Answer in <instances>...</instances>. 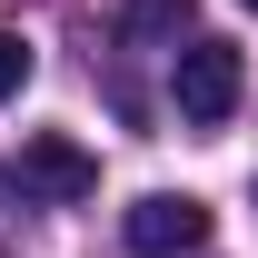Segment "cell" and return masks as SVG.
<instances>
[{"instance_id":"obj_3","label":"cell","mask_w":258,"mask_h":258,"mask_svg":"<svg viewBox=\"0 0 258 258\" xmlns=\"http://www.w3.org/2000/svg\"><path fill=\"white\" fill-rule=\"evenodd\" d=\"M20 189H40V199H60V209H80V199L99 189V159L70 139V129H40L30 149H20Z\"/></svg>"},{"instance_id":"obj_6","label":"cell","mask_w":258,"mask_h":258,"mask_svg":"<svg viewBox=\"0 0 258 258\" xmlns=\"http://www.w3.org/2000/svg\"><path fill=\"white\" fill-rule=\"evenodd\" d=\"M10 199H20V189H10V169H0V209H10Z\"/></svg>"},{"instance_id":"obj_2","label":"cell","mask_w":258,"mask_h":258,"mask_svg":"<svg viewBox=\"0 0 258 258\" xmlns=\"http://www.w3.org/2000/svg\"><path fill=\"white\" fill-rule=\"evenodd\" d=\"M129 248H139V258H189V248H209V209H199L189 189H149L139 209H129Z\"/></svg>"},{"instance_id":"obj_5","label":"cell","mask_w":258,"mask_h":258,"mask_svg":"<svg viewBox=\"0 0 258 258\" xmlns=\"http://www.w3.org/2000/svg\"><path fill=\"white\" fill-rule=\"evenodd\" d=\"M20 90H30V40L0 30V99H20Z\"/></svg>"},{"instance_id":"obj_7","label":"cell","mask_w":258,"mask_h":258,"mask_svg":"<svg viewBox=\"0 0 258 258\" xmlns=\"http://www.w3.org/2000/svg\"><path fill=\"white\" fill-rule=\"evenodd\" d=\"M248 10H258V0H248Z\"/></svg>"},{"instance_id":"obj_4","label":"cell","mask_w":258,"mask_h":258,"mask_svg":"<svg viewBox=\"0 0 258 258\" xmlns=\"http://www.w3.org/2000/svg\"><path fill=\"white\" fill-rule=\"evenodd\" d=\"M189 30V0H129V40H179Z\"/></svg>"},{"instance_id":"obj_1","label":"cell","mask_w":258,"mask_h":258,"mask_svg":"<svg viewBox=\"0 0 258 258\" xmlns=\"http://www.w3.org/2000/svg\"><path fill=\"white\" fill-rule=\"evenodd\" d=\"M238 50L228 40H189L179 50V119L189 129H228V109H238Z\"/></svg>"}]
</instances>
